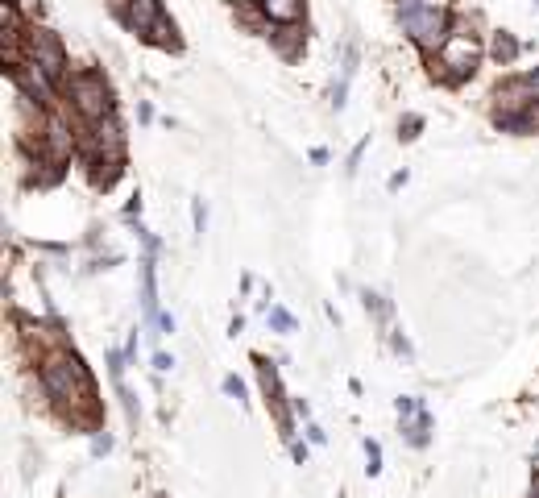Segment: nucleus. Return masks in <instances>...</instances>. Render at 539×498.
Wrapping results in <instances>:
<instances>
[{
    "label": "nucleus",
    "mask_w": 539,
    "mask_h": 498,
    "mask_svg": "<svg viewBox=\"0 0 539 498\" xmlns=\"http://www.w3.org/2000/svg\"><path fill=\"white\" fill-rule=\"evenodd\" d=\"M270 320H274V324H278V328H282V332H287V328H291V316H287V312H278V308H274V312H270Z\"/></svg>",
    "instance_id": "9"
},
{
    "label": "nucleus",
    "mask_w": 539,
    "mask_h": 498,
    "mask_svg": "<svg viewBox=\"0 0 539 498\" xmlns=\"http://www.w3.org/2000/svg\"><path fill=\"white\" fill-rule=\"evenodd\" d=\"M117 13L133 25L137 34H154V25L166 17L158 0H117Z\"/></svg>",
    "instance_id": "6"
},
{
    "label": "nucleus",
    "mask_w": 539,
    "mask_h": 498,
    "mask_svg": "<svg viewBox=\"0 0 539 498\" xmlns=\"http://www.w3.org/2000/svg\"><path fill=\"white\" fill-rule=\"evenodd\" d=\"M258 5H262V0H258Z\"/></svg>",
    "instance_id": "11"
},
{
    "label": "nucleus",
    "mask_w": 539,
    "mask_h": 498,
    "mask_svg": "<svg viewBox=\"0 0 539 498\" xmlns=\"http://www.w3.org/2000/svg\"><path fill=\"white\" fill-rule=\"evenodd\" d=\"M67 96L75 104V113L88 121V125L112 117V92H108V83H104L100 71H75L67 79Z\"/></svg>",
    "instance_id": "2"
},
{
    "label": "nucleus",
    "mask_w": 539,
    "mask_h": 498,
    "mask_svg": "<svg viewBox=\"0 0 539 498\" xmlns=\"http://www.w3.org/2000/svg\"><path fill=\"white\" fill-rule=\"evenodd\" d=\"M262 13H266V21L295 25L303 17V0H262Z\"/></svg>",
    "instance_id": "7"
},
{
    "label": "nucleus",
    "mask_w": 539,
    "mask_h": 498,
    "mask_svg": "<svg viewBox=\"0 0 539 498\" xmlns=\"http://www.w3.org/2000/svg\"><path fill=\"white\" fill-rule=\"evenodd\" d=\"M42 386L50 399H59L67 407H92L96 399V386L88 378V370H83L79 357L71 353H50L42 362Z\"/></svg>",
    "instance_id": "1"
},
{
    "label": "nucleus",
    "mask_w": 539,
    "mask_h": 498,
    "mask_svg": "<svg viewBox=\"0 0 539 498\" xmlns=\"http://www.w3.org/2000/svg\"><path fill=\"white\" fill-rule=\"evenodd\" d=\"M440 67H444L452 79L473 75V67H477V42L457 30V34H452V38L440 46Z\"/></svg>",
    "instance_id": "5"
},
{
    "label": "nucleus",
    "mask_w": 539,
    "mask_h": 498,
    "mask_svg": "<svg viewBox=\"0 0 539 498\" xmlns=\"http://www.w3.org/2000/svg\"><path fill=\"white\" fill-rule=\"evenodd\" d=\"M515 54H519V42L510 38V34H498V38H494V59H498V63H510Z\"/></svg>",
    "instance_id": "8"
},
{
    "label": "nucleus",
    "mask_w": 539,
    "mask_h": 498,
    "mask_svg": "<svg viewBox=\"0 0 539 498\" xmlns=\"http://www.w3.org/2000/svg\"><path fill=\"white\" fill-rule=\"evenodd\" d=\"M448 13L444 9H436V5H423L419 13H411L407 17V34L423 46V50H440L448 38H452V30H448Z\"/></svg>",
    "instance_id": "4"
},
{
    "label": "nucleus",
    "mask_w": 539,
    "mask_h": 498,
    "mask_svg": "<svg viewBox=\"0 0 539 498\" xmlns=\"http://www.w3.org/2000/svg\"><path fill=\"white\" fill-rule=\"evenodd\" d=\"M25 59L38 63L54 83L67 75V50H63V42L54 38L50 30H30V34H25Z\"/></svg>",
    "instance_id": "3"
},
{
    "label": "nucleus",
    "mask_w": 539,
    "mask_h": 498,
    "mask_svg": "<svg viewBox=\"0 0 539 498\" xmlns=\"http://www.w3.org/2000/svg\"><path fill=\"white\" fill-rule=\"evenodd\" d=\"M527 83H531V92H535V100H539V71H535V75H527Z\"/></svg>",
    "instance_id": "10"
}]
</instances>
